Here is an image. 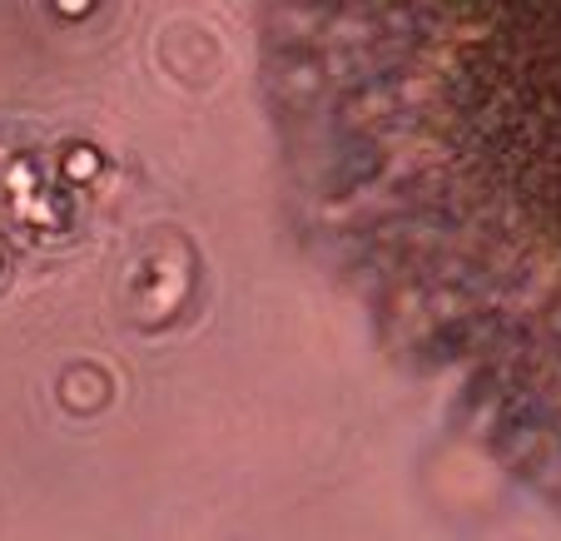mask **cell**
Segmentation results:
<instances>
[{"mask_svg":"<svg viewBox=\"0 0 561 541\" xmlns=\"http://www.w3.org/2000/svg\"><path fill=\"white\" fill-rule=\"evenodd\" d=\"M95 174H100V154H95V149H85V144H80V149H70V154H65V179L85 184V179H95Z\"/></svg>","mask_w":561,"mask_h":541,"instance_id":"1","label":"cell"},{"mask_svg":"<svg viewBox=\"0 0 561 541\" xmlns=\"http://www.w3.org/2000/svg\"><path fill=\"white\" fill-rule=\"evenodd\" d=\"M90 5H95V0H55V10H60V15H85Z\"/></svg>","mask_w":561,"mask_h":541,"instance_id":"2","label":"cell"}]
</instances>
